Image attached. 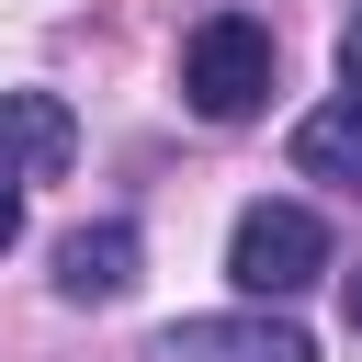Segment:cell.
I'll use <instances>...</instances> for the list:
<instances>
[{"label":"cell","mask_w":362,"mask_h":362,"mask_svg":"<svg viewBox=\"0 0 362 362\" xmlns=\"http://www.w3.org/2000/svg\"><path fill=\"white\" fill-rule=\"evenodd\" d=\"M181 102H192L204 124H249V113L272 102V23H249V11L192 23V45H181Z\"/></svg>","instance_id":"6da1fadb"},{"label":"cell","mask_w":362,"mask_h":362,"mask_svg":"<svg viewBox=\"0 0 362 362\" xmlns=\"http://www.w3.org/2000/svg\"><path fill=\"white\" fill-rule=\"evenodd\" d=\"M317 272H328V226H317L305 204H249V215H238V238H226V283H238L249 305H294Z\"/></svg>","instance_id":"7a4b0ae2"},{"label":"cell","mask_w":362,"mask_h":362,"mask_svg":"<svg viewBox=\"0 0 362 362\" xmlns=\"http://www.w3.org/2000/svg\"><path fill=\"white\" fill-rule=\"evenodd\" d=\"M147 362H317V339L294 317H181V328H158Z\"/></svg>","instance_id":"3957f363"},{"label":"cell","mask_w":362,"mask_h":362,"mask_svg":"<svg viewBox=\"0 0 362 362\" xmlns=\"http://www.w3.org/2000/svg\"><path fill=\"white\" fill-rule=\"evenodd\" d=\"M79 158V124H68V102L57 90H0V170L34 192V181H57Z\"/></svg>","instance_id":"277c9868"},{"label":"cell","mask_w":362,"mask_h":362,"mask_svg":"<svg viewBox=\"0 0 362 362\" xmlns=\"http://www.w3.org/2000/svg\"><path fill=\"white\" fill-rule=\"evenodd\" d=\"M136 260H147V238H136L124 215H102V226H79V238L57 249V294H68V305H113V294L136 283Z\"/></svg>","instance_id":"5b68a950"},{"label":"cell","mask_w":362,"mask_h":362,"mask_svg":"<svg viewBox=\"0 0 362 362\" xmlns=\"http://www.w3.org/2000/svg\"><path fill=\"white\" fill-rule=\"evenodd\" d=\"M294 170H305V181H339V192H362V90H339V102H317V113L294 124Z\"/></svg>","instance_id":"8992f818"},{"label":"cell","mask_w":362,"mask_h":362,"mask_svg":"<svg viewBox=\"0 0 362 362\" xmlns=\"http://www.w3.org/2000/svg\"><path fill=\"white\" fill-rule=\"evenodd\" d=\"M11 238H23V181L0 170V249H11Z\"/></svg>","instance_id":"52a82bcc"},{"label":"cell","mask_w":362,"mask_h":362,"mask_svg":"<svg viewBox=\"0 0 362 362\" xmlns=\"http://www.w3.org/2000/svg\"><path fill=\"white\" fill-rule=\"evenodd\" d=\"M339 79L362 90V11H351V34H339Z\"/></svg>","instance_id":"ba28073f"},{"label":"cell","mask_w":362,"mask_h":362,"mask_svg":"<svg viewBox=\"0 0 362 362\" xmlns=\"http://www.w3.org/2000/svg\"><path fill=\"white\" fill-rule=\"evenodd\" d=\"M351 328H362V272H351Z\"/></svg>","instance_id":"9c48e42d"}]
</instances>
